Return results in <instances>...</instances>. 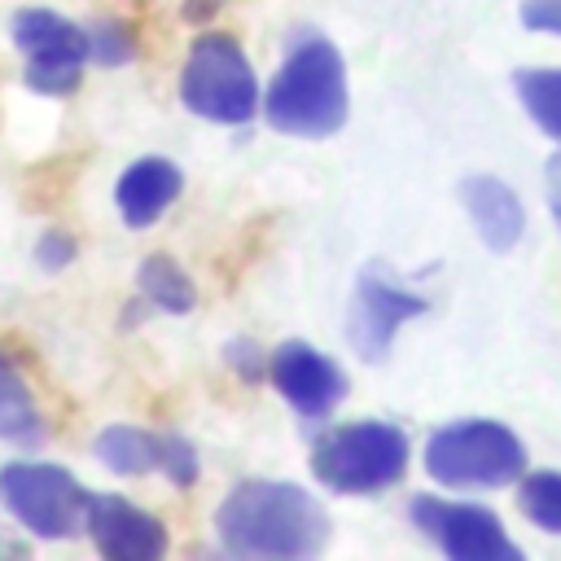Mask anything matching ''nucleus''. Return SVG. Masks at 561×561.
<instances>
[{"instance_id": "nucleus-6", "label": "nucleus", "mask_w": 561, "mask_h": 561, "mask_svg": "<svg viewBox=\"0 0 561 561\" xmlns=\"http://www.w3.org/2000/svg\"><path fill=\"white\" fill-rule=\"evenodd\" d=\"M0 500L39 539H70L83 530L88 491L61 465H44V460L4 465L0 469Z\"/></svg>"}, {"instance_id": "nucleus-1", "label": "nucleus", "mask_w": 561, "mask_h": 561, "mask_svg": "<svg viewBox=\"0 0 561 561\" xmlns=\"http://www.w3.org/2000/svg\"><path fill=\"white\" fill-rule=\"evenodd\" d=\"M215 530L232 557L298 561L329 543V513L298 482L250 478L228 491L215 513Z\"/></svg>"}, {"instance_id": "nucleus-8", "label": "nucleus", "mask_w": 561, "mask_h": 561, "mask_svg": "<svg viewBox=\"0 0 561 561\" xmlns=\"http://www.w3.org/2000/svg\"><path fill=\"white\" fill-rule=\"evenodd\" d=\"M412 522L421 535H430L451 561H517V543L504 535L500 517L482 504H451L438 495L412 500Z\"/></svg>"}, {"instance_id": "nucleus-19", "label": "nucleus", "mask_w": 561, "mask_h": 561, "mask_svg": "<svg viewBox=\"0 0 561 561\" xmlns=\"http://www.w3.org/2000/svg\"><path fill=\"white\" fill-rule=\"evenodd\" d=\"M88 57L101 61L105 70H110V66H127V61L136 57V31H131V22H123V18L96 22V26L88 31Z\"/></svg>"}, {"instance_id": "nucleus-20", "label": "nucleus", "mask_w": 561, "mask_h": 561, "mask_svg": "<svg viewBox=\"0 0 561 561\" xmlns=\"http://www.w3.org/2000/svg\"><path fill=\"white\" fill-rule=\"evenodd\" d=\"M175 486H193L197 482V451L188 438L180 434H162V465H158Z\"/></svg>"}, {"instance_id": "nucleus-7", "label": "nucleus", "mask_w": 561, "mask_h": 561, "mask_svg": "<svg viewBox=\"0 0 561 561\" xmlns=\"http://www.w3.org/2000/svg\"><path fill=\"white\" fill-rule=\"evenodd\" d=\"M13 44L26 53V88L39 96H66L83 79L88 31L48 9H22L13 18Z\"/></svg>"}, {"instance_id": "nucleus-23", "label": "nucleus", "mask_w": 561, "mask_h": 561, "mask_svg": "<svg viewBox=\"0 0 561 561\" xmlns=\"http://www.w3.org/2000/svg\"><path fill=\"white\" fill-rule=\"evenodd\" d=\"M35 259H39V267L57 272V267H66V263L75 259V241H70L66 232H44L39 245H35Z\"/></svg>"}, {"instance_id": "nucleus-21", "label": "nucleus", "mask_w": 561, "mask_h": 561, "mask_svg": "<svg viewBox=\"0 0 561 561\" xmlns=\"http://www.w3.org/2000/svg\"><path fill=\"white\" fill-rule=\"evenodd\" d=\"M228 364H232L237 377H245V381H263V377H267V359H263V351H259L254 342H228Z\"/></svg>"}, {"instance_id": "nucleus-17", "label": "nucleus", "mask_w": 561, "mask_h": 561, "mask_svg": "<svg viewBox=\"0 0 561 561\" xmlns=\"http://www.w3.org/2000/svg\"><path fill=\"white\" fill-rule=\"evenodd\" d=\"M517 96L526 114L561 140V70H517Z\"/></svg>"}, {"instance_id": "nucleus-16", "label": "nucleus", "mask_w": 561, "mask_h": 561, "mask_svg": "<svg viewBox=\"0 0 561 561\" xmlns=\"http://www.w3.org/2000/svg\"><path fill=\"white\" fill-rule=\"evenodd\" d=\"M136 280H140V294H145L153 307L171 311V316H184V311H193V302H197V289H193L188 272H184L175 259H167V254H149V259L140 263V272H136Z\"/></svg>"}, {"instance_id": "nucleus-12", "label": "nucleus", "mask_w": 561, "mask_h": 561, "mask_svg": "<svg viewBox=\"0 0 561 561\" xmlns=\"http://www.w3.org/2000/svg\"><path fill=\"white\" fill-rule=\"evenodd\" d=\"M180 188H184V180H180V167L175 162H167V158H140V162H131L118 175L114 202H118L127 228H149L180 197Z\"/></svg>"}, {"instance_id": "nucleus-4", "label": "nucleus", "mask_w": 561, "mask_h": 561, "mask_svg": "<svg viewBox=\"0 0 561 561\" xmlns=\"http://www.w3.org/2000/svg\"><path fill=\"white\" fill-rule=\"evenodd\" d=\"M180 101L210 123H250L259 110V79L245 48L224 31L197 35L180 75Z\"/></svg>"}, {"instance_id": "nucleus-18", "label": "nucleus", "mask_w": 561, "mask_h": 561, "mask_svg": "<svg viewBox=\"0 0 561 561\" xmlns=\"http://www.w3.org/2000/svg\"><path fill=\"white\" fill-rule=\"evenodd\" d=\"M517 504L535 526L561 535V473H552V469L526 473L517 486Z\"/></svg>"}, {"instance_id": "nucleus-14", "label": "nucleus", "mask_w": 561, "mask_h": 561, "mask_svg": "<svg viewBox=\"0 0 561 561\" xmlns=\"http://www.w3.org/2000/svg\"><path fill=\"white\" fill-rule=\"evenodd\" d=\"M92 451L105 469H114L123 478H140V473H153L162 465V434L136 430V425H110L96 434Z\"/></svg>"}, {"instance_id": "nucleus-15", "label": "nucleus", "mask_w": 561, "mask_h": 561, "mask_svg": "<svg viewBox=\"0 0 561 561\" xmlns=\"http://www.w3.org/2000/svg\"><path fill=\"white\" fill-rule=\"evenodd\" d=\"M44 434L39 408L31 386L22 381V373L13 368V359L0 351V438L9 443H35Z\"/></svg>"}, {"instance_id": "nucleus-13", "label": "nucleus", "mask_w": 561, "mask_h": 561, "mask_svg": "<svg viewBox=\"0 0 561 561\" xmlns=\"http://www.w3.org/2000/svg\"><path fill=\"white\" fill-rule=\"evenodd\" d=\"M460 197L469 206V219L478 228V237L491 245V250H508L517 245L522 228H526V215H522V202L508 184H500L495 175H473L460 184Z\"/></svg>"}, {"instance_id": "nucleus-24", "label": "nucleus", "mask_w": 561, "mask_h": 561, "mask_svg": "<svg viewBox=\"0 0 561 561\" xmlns=\"http://www.w3.org/2000/svg\"><path fill=\"white\" fill-rule=\"evenodd\" d=\"M548 206H552V219L561 224V153L548 158Z\"/></svg>"}, {"instance_id": "nucleus-5", "label": "nucleus", "mask_w": 561, "mask_h": 561, "mask_svg": "<svg viewBox=\"0 0 561 561\" xmlns=\"http://www.w3.org/2000/svg\"><path fill=\"white\" fill-rule=\"evenodd\" d=\"M522 469L526 447L500 421H456L425 443V473L443 486H504Z\"/></svg>"}, {"instance_id": "nucleus-9", "label": "nucleus", "mask_w": 561, "mask_h": 561, "mask_svg": "<svg viewBox=\"0 0 561 561\" xmlns=\"http://www.w3.org/2000/svg\"><path fill=\"white\" fill-rule=\"evenodd\" d=\"M267 377H272V386H276L302 416H311V421L329 416V412L342 403V394H346L342 368H337L329 355H320L316 346H307V342H280V346L267 355Z\"/></svg>"}, {"instance_id": "nucleus-10", "label": "nucleus", "mask_w": 561, "mask_h": 561, "mask_svg": "<svg viewBox=\"0 0 561 561\" xmlns=\"http://www.w3.org/2000/svg\"><path fill=\"white\" fill-rule=\"evenodd\" d=\"M83 530L110 561H158L167 552V526L123 495H88Z\"/></svg>"}, {"instance_id": "nucleus-2", "label": "nucleus", "mask_w": 561, "mask_h": 561, "mask_svg": "<svg viewBox=\"0 0 561 561\" xmlns=\"http://www.w3.org/2000/svg\"><path fill=\"white\" fill-rule=\"evenodd\" d=\"M267 123L285 136H333L346 123V70L342 53L324 35H298L259 101Z\"/></svg>"}, {"instance_id": "nucleus-3", "label": "nucleus", "mask_w": 561, "mask_h": 561, "mask_svg": "<svg viewBox=\"0 0 561 561\" xmlns=\"http://www.w3.org/2000/svg\"><path fill=\"white\" fill-rule=\"evenodd\" d=\"M311 473L342 495H377L408 473V438L386 421L333 425L311 447Z\"/></svg>"}, {"instance_id": "nucleus-22", "label": "nucleus", "mask_w": 561, "mask_h": 561, "mask_svg": "<svg viewBox=\"0 0 561 561\" xmlns=\"http://www.w3.org/2000/svg\"><path fill=\"white\" fill-rule=\"evenodd\" d=\"M522 22H526L530 31L561 35V0H526V4H522Z\"/></svg>"}, {"instance_id": "nucleus-11", "label": "nucleus", "mask_w": 561, "mask_h": 561, "mask_svg": "<svg viewBox=\"0 0 561 561\" xmlns=\"http://www.w3.org/2000/svg\"><path fill=\"white\" fill-rule=\"evenodd\" d=\"M425 311V298L381 280V276H359L355 285V302H351V320H346V337L351 346L364 355V359H381L390 337L399 333L403 320L421 316Z\"/></svg>"}]
</instances>
